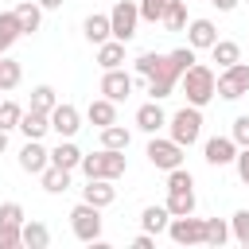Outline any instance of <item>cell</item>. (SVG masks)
Segmentation results:
<instances>
[{"label":"cell","mask_w":249,"mask_h":249,"mask_svg":"<svg viewBox=\"0 0 249 249\" xmlns=\"http://www.w3.org/2000/svg\"><path fill=\"white\" fill-rule=\"evenodd\" d=\"M191 62H195V47H175V51H167V54H163V70H160L156 78H148L152 101L171 97V89L179 86V78H183V70H187Z\"/></svg>","instance_id":"cell-1"},{"label":"cell","mask_w":249,"mask_h":249,"mask_svg":"<svg viewBox=\"0 0 249 249\" xmlns=\"http://www.w3.org/2000/svg\"><path fill=\"white\" fill-rule=\"evenodd\" d=\"M214 70L210 66H202V62H191L187 70H183V78H179V86H183V93H187V105H206L210 97H218L214 93Z\"/></svg>","instance_id":"cell-2"},{"label":"cell","mask_w":249,"mask_h":249,"mask_svg":"<svg viewBox=\"0 0 249 249\" xmlns=\"http://www.w3.org/2000/svg\"><path fill=\"white\" fill-rule=\"evenodd\" d=\"M167 136L175 140V144H183V148H191V144H198V136H202V109L198 105H183V109H175L171 117H167Z\"/></svg>","instance_id":"cell-3"},{"label":"cell","mask_w":249,"mask_h":249,"mask_svg":"<svg viewBox=\"0 0 249 249\" xmlns=\"http://www.w3.org/2000/svg\"><path fill=\"white\" fill-rule=\"evenodd\" d=\"M82 175L86 179H121L128 171V156L124 152H113V148H101L93 156H82Z\"/></svg>","instance_id":"cell-4"},{"label":"cell","mask_w":249,"mask_h":249,"mask_svg":"<svg viewBox=\"0 0 249 249\" xmlns=\"http://www.w3.org/2000/svg\"><path fill=\"white\" fill-rule=\"evenodd\" d=\"M70 230L78 241L86 245H97L101 241V206H89V202H78L70 210Z\"/></svg>","instance_id":"cell-5"},{"label":"cell","mask_w":249,"mask_h":249,"mask_svg":"<svg viewBox=\"0 0 249 249\" xmlns=\"http://www.w3.org/2000/svg\"><path fill=\"white\" fill-rule=\"evenodd\" d=\"M214 93H218L222 101H237V97H245V93H249V62H233V66H226V70L214 78Z\"/></svg>","instance_id":"cell-6"},{"label":"cell","mask_w":249,"mask_h":249,"mask_svg":"<svg viewBox=\"0 0 249 249\" xmlns=\"http://www.w3.org/2000/svg\"><path fill=\"white\" fill-rule=\"evenodd\" d=\"M144 156H148V163H152V167H160V171H171V167H179V163H183L187 148H183V144H175L171 136H152Z\"/></svg>","instance_id":"cell-7"},{"label":"cell","mask_w":249,"mask_h":249,"mask_svg":"<svg viewBox=\"0 0 249 249\" xmlns=\"http://www.w3.org/2000/svg\"><path fill=\"white\" fill-rule=\"evenodd\" d=\"M136 23H140V8H136V0H117L113 12H109V31H113V39L128 43V39L136 35Z\"/></svg>","instance_id":"cell-8"},{"label":"cell","mask_w":249,"mask_h":249,"mask_svg":"<svg viewBox=\"0 0 249 249\" xmlns=\"http://www.w3.org/2000/svg\"><path fill=\"white\" fill-rule=\"evenodd\" d=\"M167 237L175 245H202L206 237V218H195V214H179L167 222Z\"/></svg>","instance_id":"cell-9"},{"label":"cell","mask_w":249,"mask_h":249,"mask_svg":"<svg viewBox=\"0 0 249 249\" xmlns=\"http://www.w3.org/2000/svg\"><path fill=\"white\" fill-rule=\"evenodd\" d=\"M78 128H82V113H78L74 105L58 101V105L51 109V132H58V140H74Z\"/></svg>","instance_id":"cell-10"},{"label":"cell","mask_w":249,"mask_h":249,"mask_svg":"<svg viewBox=\"0 0 249 249\" xmlns=\"http://www.w3.org/2000/svg\"><path fill=\"white\" fill-rule=\"evenodd\" d=\"M132 86H136V78H132V74H124L121 66L101 74V97H109V101H124V97L132 93Z\"/></svg>","instance_id":"cell-11"},{"label":"cell","mask_w":249,"mask_h":249,"mask_svg":"<svg viewBox=\"0 0 249 249\" xmlns=\"http://www.w3.org/2000/svg\"><path fill=\"white\" fill-rule=\"evenodd\" d=\"M202 156H206L210 167H230L233 156H237V144H233V136H210L206 148H202Z\"/></svg>","instance_id":"cell-12"},{"label":"cell","mask_w":249,"mask_h":249,"mask_svg":"<svg viewBox=\"0 0 249 249\" xmlns=\"http://www.w3.org/2000/svg\"><path fill=\"white\" fill-rule=\"evenodd\" d=\"M214 39H218L214 19H187V47H195V51H210Z\"/></svg>","instance_id":"cell-13"},{"label":"cell","mask_w":249,"mask_h":249,"mask_svg":"<svg viewBox=\"0 0 249 249\" xmlns=\"http://www.w3.org/2000/svg\"><path fill=\"white\" fill-rule=\"evenodd\" d=\"M113 198H117V187H113V179H89L86 187H82V202H89V206H113Z\"/></svg>","instance_id":"cell-14"},{"label":"cell","mask_w":249,"mask_h":249,"mask_svg":"<svg viewBox=\"0 0 249 249\" xmlns=\"http://www.w3.org/2000/svg\"><path fill=\"white\" fill-rule=\"evenodd\" d=\"M163 124H167V113H163V105H160V101H148V105H140V109H136V128H140V132L156 136Z\"/></svg>","instance_id":"cell-15"},{"label":"cell","mask_w":249,"mask_h":249,"mask_svg":"<svg viewBox=\"0 0 249 249\" xmlns=\"http://www.w3.org/2000/svg\"><path fill=\"white\" fill-rule=\"evenodd\" d=\"M47 163H51V152H47L39 140H27V144L19 148V167H23L27 175H39Z\"/></svg>","instance_id":"cell-16"},{"label":"cell","mask_w":249,"mask_h":249,"mask_svg":"<svg viewBox=\"0 0 249 249\" xmlns=\"http://www.w3.org/2000/svg\"><path fill=\"white\" fill-rule=\"evenodd\" d=\"M19 132H23L27 140H43V136L51 132V113H39V109H23V117H19Z\"/></svg>","instance_id":"cell-17"},{"label":"cell","mask_w":249,"mask_h":249,"mask_svg":"<svg viewBox=\"0 0 249 249\" xmlns=\"http://www.w3.org/2000/svg\"><path fill=\"white\" fill-rule=\"evenodd\" d=\"M12 12H16V19H19V31H23V35H35V31H39V23H43V8H39L35 0H23V4H16Z\"/></svg>","instance_id":"cell-18"},{"label":"cell","mask_w":249,"mask_h":249,"mask_svg":"<svg viewBox=\"0 0 249 249\" xmlns=\"http://www.w3.org/2000/svg\"><path fill=\"white\" fill-rule=\"evenodd\" d=\"M97 66H101V70H117V66H124V43H121V39H105V43H97Z\"/></svg>","instance_id":"cell-19"},{"label":"cell","mask_w":249,"mask_h":249,"mask_svg":"<svg viewBox=\"0 0 249 249\" xmlns=\"http://www.w3.org/2000/svg\"><path fill=\"white\" fill-rule=\"evenodd\" d=\"M51 163H54V167H66V171H74V167L82 163V148H78L74 140H58V144L51 148Z\"/></svg>","instance_id":"cell-20"},{"label":"cell","mask_w":249,"mask_h":249,"mask_svg":"<svg viewBox=\"0 0 249 249\" xmlns=\"http://www.w3.org/2000/svg\"><path fill=\"white\" fill-rule=\"evenodd\" d=\"M167 214L171 218H179V214H195V187H175V191H167Z\"/></svg>","instance_id":"cell-21"},{"label":"cell","mask_w":249,"mask_h":249,"mask_svg":"<svg viewBox=\"0 0 249 249\" xmlns=\"http://www.w3.org/2000/svg\"><path fill=\"white\" fill-rule=\"evenodd\" d=\"M19 245H27V249H47V245H51V230H47L43 222H27V218H23V226H19Z\"/></svg>","instance_id":"cell-22"},{"label":"cell","mask_w":249,"mask_h":249,"mask_svg":"<svg viewBox=\"0 0 249 249\" xmlns=\"http://www.w3.org/2000/svg\"><path fill=\"white\" fill-rule=\"evenodd\" d=\"M86 121H89V124H97V128L113 124V121H117V101H109V97H97V101H89V109H86Z\"/></svg>","instance_id":"cell-23"},{"label":"cell","mask_w":249,"mask_h":249,"mask_svg":"<svg viewBox=\"0 0 249 249\" xmlns=\"http://www.w3.org/2000/svg\"><path fill=\"white\" fill-rule=\"evenodd\" d=\"M39 179H43V191H47V195H62V191H70V171H66V167L47 163V167L39 171Z\"/></svg>","instance_id":"cell-24"},{"label":"cell","mask_w":249,"mask_h":249,"mask_svg":"<svg viewBox=\"0 0 249 249\" xmlns=\"http://www.w3.org/2000/svg\"><path fill=\"white\" fill-rule=\"evenodd\" d=\"M82 35L97 47V43H105V39H113V31H109V16H101V12H93V16H86V23H82Z\"/></svg>","instance_id":"cell-25"},{"label":"cell","mask_w":249,"mask_h":249,"mask_svg":"<svg viewBox=\"0 0 249 249\" xmlns=\"http://www.w3.org/2000/svg\"><path fill=\"white\" fill-rule=\"evenodd\" d=\"M210 54H214V62H218L222 70H226V66H233V62H241V47H237L233 39H214Z\"/></svg>","instance_id":"cell-26"},{"label":"cell","mask_w":249,"mask_h":249,"mask_svg":"<svg viewBox=\"0 0 249 249\" xmlns=\"http://www.w3.org/2000/svg\"><path fill=\"white\" fill-rule=\"evenodd\" d=\"M128 140H132V132H128L124 124H117V121L101 128V148H113V152H124V148H128Z\"/></svg>","instance_id":"cell-27"},{"label":"cell","mask_w":249,"mask_h":249,"mask_svg":"<svg viewBox=\"0 0 249 249\" xmlns=\"http://www.w3.org/2000/svg\"><path fill=\"white\" fill-rule=\"evenodd\" d=\"M167 222H171L167 206H144V210H140V226H144L148 233H163Z\"/></svg>","instance_id":"cell-28"},{"label":"cell","mask_w":249,"mask_h":249,"mask_svg":"<svg viewBox=\"0 0 249 249\" xmlns=\"http://www.w3.org/2000/svg\"><path fill=\"white\" fill-rule=\"evenodd\" d=\"M19 35H23V31H19L16 12H0V54H8V51H12V43H16Z\"/></svg>","instance_id":"cell-29"},{"label":"cell","mask_w":249,"mask_h":249,"mask_svg":"<svg viewBox=\"0 0 249 249\" xmlns=\"http://www.w3.org/2000/svg\"><path fill=\"white\" fill-rule=\"evenodd\" d=\"M226 241H230V222H222V218H206V237H202V245L222 249Z\"/></svg>","instance_id":"cell-30"},{"label":"cell","mask_w":249,"mask_h":249,"mask_svg":"<svg viewBox=\"0 0 249 249\" xmlns=\"http://www.w3.org/2000/svg\"><path fill=\"white\" fill-rule=\"evenodd\" d=\"M19 78H23V66H19L16 58H4V54H0V89H4V93L16 89Z\"/></svg>","instance_id":"cell-31"},{"label":"cell","mask_w":249,"mask_h":249,"mask_svg":"<svg viewBox=\"0 0 249 249\" xmlns=\"http://www.w3.org/2000/svg\"><path fill=\"white\" fill-rule=\"evenodd\" d=\"M171 4H175V0H136L140 19H148V23H163V16H167Z\"/></svg>","instance_id":"cell-32"},{"label":"cell","mask_w":249,"mask_h":249,"mask_svg":"<svg viewBox=\"0 0 249 249\" xmlns=\"http://www.w3.org/2000/svg\"><path fill=\"white\" fill-rule=\"evenodd\" d=\"M136 74L140 78H156L160 70H163V54H156V51H144V54H136Z\"/></svg>","instance_id":"cell-33"},{"label":"cell","mask_w":249,"mask_h":249,"mask_svg":"<svg viewBox=\"0 0 249 249\" xmlns=\"http://www.w3.org/2000/svg\"><path fill=\"white\" fill-rule=\"evenodd\" d=\"M54 105H58V93H54V86H35V89H31V105H27V109L51 113Z\"/></svg>","instance_id":"cell-34"},{"label":"cell","mask_w":249,"mask_h":249,"mask_svg":"<svg viewBox=\"0 0 249 249\" xmlns=\"http://www.w3.org/2000/svg\"><path fill=\"white\" fill-rule=\"evenodd\" d=\"M230 237L237 241V245H245L249 249V210L241 206V210H233V218H230Z\"/></svg>","instance_id":"cell-35"},{"label":"cell","mask_w":249,"mask_h":249,"mask_svg":"<svg viewBox=\"0 0 249 249\" xmlns=\"http://www.w3.org/2000/svg\"><path fill=\"white\" fill-rule=\"evenodd\" d=\"M19 117H23V109H19L16 101H8V97H4V101H0V128H4V132L19 128Z\"/></svg>","instance_id":"cell-36"},{"label":"cell","mask_w":249,"mask_h":249,"mask_svg":"<svg viewBox=\"0 0 249 249\" xmlns=\"http://www.w3.org/2000/svg\"><path fill=\"white\" fill-rule=\"evenodd\" d=\"M163 27H167V31H183V27H187V4H183V0H175V4L167 8Z\"/></svg>","instance_id":"cell-37"},{"label":"cell","mask_w":249,"mask_h":249,"mask_svg":"<svg viewBox=\"0 0 249 249\" xmlns=\"http://www.w3.org/2000/svg\"><path fill=\"white\" fill-rule=\"evenodd\" d=\"M233 144L237 148H249V113H241V117H233Z\"/></svg>","instance_id":"cell-38"},{"label":"cell","mask_w":249,"mask_h":249,"mask_svg":"<svg viewBox=\"0 0 249 249\" xmlns=\"http://www.w3.org/2000/svg\"><path fill=\"white\" fill-rule=\"evenodd\" d=\"M23 206L19 202H0V222H12V226H23Z\"/></svg>","instance_id":"cell-39"},{"label":"cell","mask_w":249,"mask_h":249,"mask_svg":"<svg viewBox=\"0 0 249 249\" xmlns=\"http://www.w3.org/2000/svg\"><path fill=\"white\" fill-rule=\"evenodd\" d=\"M0 249H19V226L0 222Z\"/></svg>","instance_id":"cell-40"},{"label":"cell","mask_w":249,"mask_h":249,"mask_svg":"<svg viewBox=\"0 0 249 249\" xmlns=\"http://www.w3.org/2000/svg\"><path fill=\"white\" fill-rule=\"evenodd\" d=\"M233 167H237V179L249 187V148H237V156H233Z\"/></svg>","instance_id":"cell-41"},{"label":"cell","mask_w":249,"mask_h":249,"mask_svg":"<svg viewBox=\"0 0 249 249\" xmlns=\"http://www.w3.org/2000/svg\"><path fill=\"white\" fill-rule=\"evenodd\" d=\"M152 245H156V233H148V230L132 237V249H152Z\"/></svg>","instance_id":"cell-42"},{"label":"cell","mask_w":249,"mask_h":249,"mask_svg":"<svg viewBox=\"0 0 249 249\" xmlns=\"http://www.w3.org/2000/svg\"><path fill=\"white\" fill-rule=\"evenodd\" d=\"M210 4H214V8H218V12H233V8H237V4H241V0H210Z\"/></svg>","instance_id":"cell-43"},{"label":"cell","mask_w":249,"mask_h":249,"mask_svg":"<svg viewBox=\"0 0 249 249\" xmlns=\"http://www.w3.org/2000/svg\"><path fill=\"white\" fill-rule=\"evenodd\" d=\"M35 4H39V8H43V12H54V8H62V4H66V0H35Z\"/></svg>","instance_id":"cell-44"},{"label":"cell","mask_w":249,"mask_h":249,"mask_svg":"<svg viewBox=\"0 0 249 249\" xmlns=\"http://www.w3.org/2000/svg\"><path fill=\"white\" fill-rule=\"evenodd\" d=\"M4 148H8V132L0 128V152H4Z\"/></svg>","instance_id":"cell-45"},{"label":"cell","mask_w":249,"mask_h":249,"mask_svg":"<svg viewBox=\"0 0 249 249\" xmlns=\"http://www.w3.org/2000/svg\"><path fill=\"white\" fill-rule=\"evenodd\" d=\"M0 101H4V89H0Z\"/></svg>","instance_id":"cell-46"}]
</instances>
